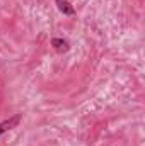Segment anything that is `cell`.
<instances>
[{"mask_svg": "<svg viewBox=\"0 0 145 146\" xmlns=\"http://www.w3.org/2000/svg\"><path fill=\"white\" fill-rule=\"evenodd\" d=\"M19 121H21V114H15L14 117H10V119H7V121L0 122V136H2L3 133L10 131L12 127H15V126L19 124Z\"/></svg>", "mask_w": 145, "mask_h": 146, "instance_id": "1", "label": "cell"}, {"mask_svg": "<svg viewBox=\"0 0 145 146\" xmlns=\"http://www.w3.org/2000/svg\"><path fill=\"white\" fill-rule=\"evenodd\" d=\"M55 2H56L62 14H65V15H73L75 14V9L70 5V2H67V0H55Z\"/></svg>", "mask_w": 145, "mask_h": 146, "instance_id": "2", "label": "cell"}, {"mask_svg": "<svg viewBox=\"0 0 145 146\" xmlns=\"http://www.w3.org/2000/svg\"><path fill=\"white\" fill-rule=\"evenodd\" d=\"M51 46H53L58 53H63V51L68 49V42H67L65 39H62V37H53V39H51Z\"/></svg>", "mask_w": 145, "mask_h": 146, "instance_id": "3", "label": "cell"}]
</instances>
